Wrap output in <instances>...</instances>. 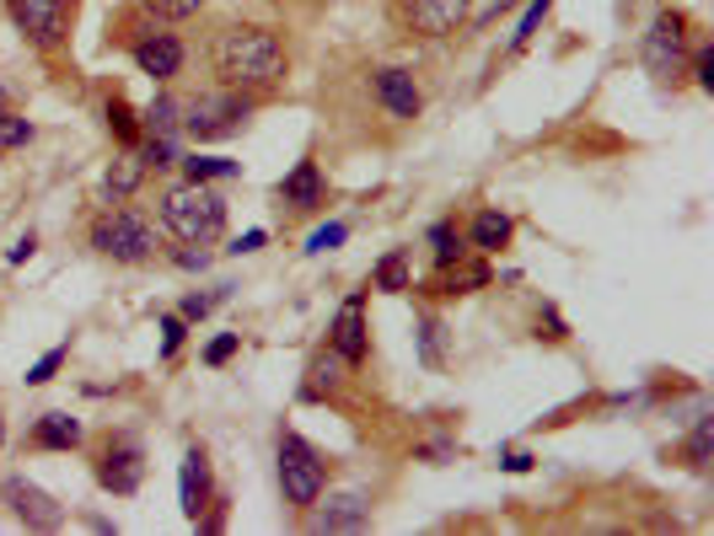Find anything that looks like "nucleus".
<instances>
[{"label":"nucleus","instance_id":"5701e85b","mask_svg":"<svg viewBox=\"0 0 714 536\" xmlns=\"http://www.w3.org/2000/svg\"><path fill=\"white\" fill-rule=\"evenodd\" d=\"M344 376H349V365H344L334 349H317L307 365V387H301V397H328V391L344 387Z\"/></svg>","mask_w":714,"mask_h":536},{"label":"nucleus","instance_id":"c85d7f7f","mask_svg":"<svg viewBox=\"0 0 714 536\" xmlns=\"http://www.w3.org/2000/svg\"><path fill=\"white\" fill-rule=\"evenodd\" d=\"M548 6L554 0H527V11H522V22H516V32H510V54H522L532 38H537V28H543V17H548Z\"/></svg>","mask_w":714,"mask_h":536},{"label":"nucleus","instance_id":"c9c22d12","mask_svg":"<svg viewBox=\"0 0 714 536\" xmlns=\"http://www.w3.org/2000/svg\"><path fill=\"white\" fill-rule=\"evenodd\" d=\"M344 237H349V226H344V220H328V226H317L307 237V252H334Z\"/></svg>","mask_w":714,"mask_h":536},{"label":"nucleus","instance_id":"1a4fd4ad","mask_svg":"<svg viewBox=\"0 0 714 536\" xmlns=\"http://www.w3.org/2000/svg\"><path fill=\"white\" fill-rule=\"evenodd\" d=\"M92 477H97L102 494L135 499L140 483H146V446H140V435H129V429L102 435V446L92 450Z\"/></svg>","mask_w":714,"mask_h":536},{"label":"nucleus","instance_id":"a211bd4d","mask_svg":"<svg viewBox=\"0 0 714 536\" xmlns=\"http://www.w3.org/2000/svg\"><path fill=\"white\" fill-rule=\"evenodd\" d=\"M510 237H516V220L505 215V209L484 205L473 220H467V247L478 252V258H495V252H505L510 247Z\"/></svg>","mask_w":714,"mask_h":536},{"label":"nucleus","instance_id":"20e7f679","mask_svg":"<svg viewBox=\"0 0 714 536\" xmlns=\"http://www.w3.org/2000/svg\"><path fill=\"white\" fill-rule=\"evenodd\" d=\"M693 43H698V28H693V17H687V11H677V6L655 11L651 32H645V43H639V64H645V76H651L655 87L677 91L687 81Z\"/></svg>","mask_w":714,"mask_h":536},{"label":"nucleus","instance_id":"f03ea898","mask_svg":"<svg viewBox=\"0 0 714 536\" xmlns=\"http://www.w3.org/2000/svg\"><path fill=\"white\" fill-rule=\"evenodd\" d=\"M226 193L210 188V182H167L161 193H156V220H161V231L172 241H188V247H216L226 237Z\"/></svg>","mask_w":714,"mask_h":536},{"label":"nucleus","instance_id":"cd10ccee","mask_svg":"<svg viewBox=\"0 0 714 536\" xmlns=\"http://www.w3.org/2000/svg\"><path fill=\"white\" fill-rule=\"evenodd\" d=\"M687 81L704 91V97L714 91V43H710V38H698V43H693V60H687Z\"/></svg>","mask_w":714,"mask_h":536},{"label":"nucleus","instance_id":"ddd939ff","mask_svg":"<svg viewBox=\"0 0 714 536\" xmlns=\"http://www.w3.org/2000/svg\"><path fill=\"white\" fill-rule=\"evenodd\" d=\"M275 199H280V209H290V215H317V209L328 205V178H323L317 156H301V161L275 182Z\"/></svg>","mask_w":714,"mask_h":536},{"label":"nucleus","instance_id":"473e14b6","mask_svg":"<svg viewBox=\"0 0 714 536\" xmlns=\"http://www.w3.org/2000/svg\"><path fill=\"white\" fill-rule=\"evenodd\" d=\"M237 349H242V332H220V338L205 344V365L220 370V365H231V359H237Z\"/></svg>","mask_w":714,"mask_h":536},{"label":"nucleus","instance_id":"6e6552de","mask_svg":"<svg viewBox=\"0 0 714 536\" xmlns=\"http://www.w3.org/2000/svg\"><path fill=\"white\" fill-rule=\"evenodd\" d=\"M264 102L248 97V91H231V87H210L199 91V97H188L184 102V135L188 140H226V135H237L242 123L258 113Z\"/></svg>","mask_w":714,"mask_h":536},{"label":"nucleus","instance_id":"f257e3e1","mask_svg":"<svg viewBox=\"0 0 714 536\" xmlns=\"http://www.w3.org/2000/svg\"><path fill=\"white\" fill-rule=\"evenodd\" d=\"M205 64L216 76V87L248 91L258 102L280 97L285 81H290V43H285L280 28L269 22H220L210 38H205Z\"/></svg>","mask_w":714,"mask_h":536},{"label":"nucleus","instance_id":"2eb2a0df","mask_svg":"<svg viewBox=\"0 0 714 536\" xmlns=\"http://www.w3.org/2000/svg\"><path fill=\"white\" fill-rule=\"evenodd\" d=\"M216 499V477H210V456L199 446H188L184 456V473H178V505H184V520L188 526H199V515L210 509Z\"/></svg>","mask_w":714,"mask_h":536},{"label":"nucleus","instance_id":"e433bc0d","mask_svg":"<svg viewBox=\"0 0 714 536\" xmlns=\"http://www.w3.org/2000/svg\"><path fill=\"white\" fill-rule=\"evenodd\" d=\"M167 258L184 268V274H205V268H210V252H205V247H188V241H178Z\"/></svg>","mask_w":714,"mask_h":536},{"label":"nucleus","instance_id":"393cba45","mask_svg":"<svg viewBox=\"0 0 714 536\" xmlns=\"http://www.w3.org/2000/svg\"><path fill=\"white\" fill-rule=\"evenodd\" d=\"M140 123H146V135H156V140H178V129H184V97L161 91L151 108L140 113Z\"/></svg>","mask_w":714,"mask_h":536},{"label":"nucleus","instance_id":"7ed1b4c3","mask_svg":"<svg viewBox=\"0 0 714 536\" xmlns=\"http://www.w3.org/2000/svg\"><path fill=\"white\" fill-rule=\"evenodd\" d=\"M87 247H92L97 258H108V264L140 268L161 252V231H156V220L146 215V209L102 205L92 215V226H87Z\"/></svg>","mask_w":714,"mask_h":536},{"label":"nucleus","instance_id":"c756f323","mask_svg":"<svg viewBox=\"0 0 714 536\" xmlns=\"http://www.w3.org/2000/svg\"><path fill=\"white\" fill-rule=\"evenodd\" d=\"M32 135H38V129H32V119H22L17 108H6V113H0V150L32 146Z\"/></svg>","mask_w":714,"mask_h":536},{"label":"nucleus","instance_id":"4468645a","mask_svg":"<svg viewBox=\"0 0 714 536\" xmlns=\"http://www.w3.org/2000/svg\"><path fill=\"white\" fill-rule=\"evenodd\" d=\"M489 279H495V274H489V264L467 252L463 264L435 268L430 285H414V290H419L425 300H457V296H473V290H489Z\"/></svg>","mask_w":714,"mask_h":536},{"label":"nucleus","instance_id":"dca6fc26","mask_svg":"<svg viewBox=\"0 0 714 536\" xmlns=\"http://www.w3.org/2000/svg\"><path fill=\"white\" fill-rule=\"evenodd\" d=\"M366 520H371V499H366V494H334L328 505L317 499V505L307 509L311 532H360Z\"/></svg>","mask_w":714,"mask_h":536},{"label":"nucleus","instance_id":"4be33fe9","mask_svg":"<svg viewBox=\"0 0 714 536\" xmlns=\"http://www.w3.org/2000/svg\"><path fill=\"white\" fill-rule=\"evenodd\" d=\"M677 461H683L687 473H710V461H714V414L693 418V429H687L683 446H677Z\"/></svg>","mask_w":714,"mask_h":536},{"label":"nucleus","instance_id":"72a5a7b5","mask_svg":"<svg viewBox=\"0 0 714 536\" xmlns=\"http://www.w3.org/2000/svg\"><path fill=\"white\" fill-rule=\"evenodd\" d=\"M156 328H161V359H172V355H178V349H184L188 322H184V317H178V311H167V317H161Z\"/></svg>","mask_w":714,"mask_h":536},{"label":"nucleus","instance_id":"412c9836","mask_svg":"<svg viewBox=\"0 0 714 536\" xmlns=\"http://www.w3.org/2000/svg\"><path fill=\"white\" fill-rule=\"evenodd\" d=\"M102 113H108V135L119 140V150H135L146 140V123H140V108H129L125 91H113L108 102H102Z\"/></svg>","mask_w":714,"mask_h":536},{"label":"nucleus","instance_id":"39448f33","mask_svg":"<svg viewBox=\"0 0 714 536\" xmlns=\"http://www.w3.org/2000/svg\"><path fill=\"white\" fill-rule=\"evenodd\" d=\"M275 473H280V494L285 505L296 509V515H307L323 494H328V456L311 446L307 435H296V429H280V446H275Z\"/></svg>","mask_w":714,"mask_h":536},{"label":"nucleus","instance_id":"4c0bfd02","mask_svg":"<svg viewBox=\"0 0 714 536\" xmlns=\"http://www.w3.org/2000/svg\"><path fill=\"white\" fill-rule=\"evenodd\" d=\"M537 338H548V344H564V338H569V328H564V317L554 311V306L537 311Z\"/></svg>","mask_w":714,"mask_h":536},{"label":"nucleus","instance_id":"37998d69","mask_svg":"<svg viewBox=\"0 0 714 536\" xmlns=\"http://www.w3.org/2000/svg\"><path fill=\"white\" fill-rule=\"evenodd\" d=\"M0 440H6V429H0Z\"/></svg>","mask_w":714,"mask_h":536},{"label":"nucleus","instance_id":"f3484780","mask_svg":"<svg viewBox=\"0 0 714 536\" xmlns=\"http://www.w3.org/2000/svg\"><path fill=\"white\" fill-rule=\"evenodd\" d=\"M146 178H151V167H146L140 146L119 150V156L108 161V172H102V193H108V205H125V199H135V193L146 188Z\"/></svg>","mask_w":714,"mask_h":536},{"label":"nucleus","instance_id":"9d476101","mask_svg":"<svg viewBox=\"0 0 714 536\" xmlns=\"http://www.w3.org/2000/svg\"><path fill=\"white\" fill-rule=\"evenodd\" d=\"M366 87H371L376 108L393 123L425 119V87L414 81V70H404V64H376L371 76H366Z\"/></svg>","mask_w":714,"mask_h":536},{"label":"nucleus","instance_id":"b1692460","mask_svg":"<svg viewBox=\"0 0 714 536\" xmlns=\"http://www.w3.org/2000/svg\"><path fill=\"white\" fill-rule=\"evenodd\" d=\"M430 247H435V268H452V264H463L467 252V231L457 226V215H446V220H435L430 226Z\"/></svg>","mask_w":714,"mask_h":536},{"label":"nucleus","instance_id":"bb28decb","mask_svg":"<svg viewBox=\"0 0 714 536\" xmlns=\"http://www.w3.org/2000/svg\"><path fill=\"white\" fill-rule=\"evenodd\" d=\"M237 172H242V167H237V161H226V156H199V150L184 156V178L188 182H216V178H237Z\"/></svg>","mask_w":714,"mask_h":536},{"label":"nucleus","instance_id":"f704fd0d","mask_svg":"<svg viewBox=\"0 0 714 536\" xmlns=\"http://www.w3.org/2000/svg\"><path fill=\"white\" fill-rule=\"evenodd\" d=\"M440 322H435V317H419V359H425V365H440Z\"/></svg>","mask_w":714,"mask_h":536},{"label":"nucleus","instance_id":"9b49d317","mask_svg":"<svg viewBox=\"0 0 714 536\" xmlns=\"http://www.w3.org/2000/svg\"><path fill=\"white\" fill-rule=\"evenodd\" d=\"M328 349L349 365V370H360L366 359H371V322H366V290H349L339 300V311H334V322H328Z\"/></svg>","mask_w":714,"mask_h":536},{"label":"nucleus","instance_id":"2f4dec72","mask_svg":"<svg viewBox=\"0 0 714 536\" xmlns=\"http://www.w3.org/2000/svg\"><path fill=\"white\" fill-rule=\"evenodd\" d=\"M65 355H70V344H54V349H49V355H43V359H38V365L28 370V387H49V381L60 376Z\"/></svg>","mask_w":714,"mask_h":536},{"label":"nucleus","instance_id":"79ce46f5","mask_svg":"<svg viewBox=\"0 0 714 536\" xmlns=\"http://www.w3.org/2000/svg\"><path fill=\"white\" fill-rule=\"evenodd\" d=\"M6 108H11V87L0 81V113H6Z\"/></svg>","mask_w":714,"mask_h":536},{"label":"nucleus","instance_id":"423d86ee","mask_svg":"<svg viewBox=\"0 0 714 536\" xmlns=\"http://www.w3.org/2000/svg\"><path fill=\"white\" fill-rule=\"evenodd\" d=\"M473 17H478V0H387V22L408 43L457 38Z\"/></svg>","mask_w":714,"mask_h":536},{"label":"nucleus","instance_id":"aec40b11","mask_svg":"<svg viewBox=\"0 0 714 536\" xmlns=\"http://www.w3.org/2000/svg\"><path fill=\"white\" fill-rule=\"evenodd\" d=\"M366 290H381V296H408L414 290V264H408V247H393L381 252L371 268V285Z\"/></svg>","mask_w":714,"mask_h":536},{"label":"nucleus","instance_id":"f8f14e48","mask_svg":"<svg viewBox=\"0 0 714 536\" xmlns=\"http://www.w3.org/2000/svg\"><path fill=\"white\" fill-rule=\"evenodd\" d=\"M6 505L28 532H60L65 526V505L54 494H43L38 483H28V477H6Z\"/></svg>","mask_w":714,"mask_h":536},{"label":"nucleus","instance_id":"7c9ffc66","mask_svg":"<svg viewBox=\"0 0 714 536\" xmlns=\"http://www.w3.org/2000/svg\"><path fill=\"white\" fill-rule=\"evenodd\" d=\"M220 300H226V285H220V290H210V296H199V290H194V296H184V306H178V317H184V322H205V317L216 311Z\"/></svg>","mask_w":714,"mask_h":536},{"label":"nucleus","instance_id":"0eeeda50","mask_svg":"<svg viewBox=\"0 0 714 536\" xmlns=\"http://www.w3.org/2000/svg\"><path fill=\"white\" fill-rule=\"evenodd\" d=\"M6 17L17 38L38 49V54H65L70 49V32L81 17V0H6Z\"/></svg>","mask_w":714,"mask_h":536},{"label":"nucleus","instance_id":"58836bf2","mask_svg":"<svg viewBox=\"0 0 714 536\" xmlns=\"http://www.w3.org/2000/svg\"><path fill=\"white\" fill-rule=\"evenodd\" d=\"M499 473H532L527 450H499Z\"/></svg>","mask_w":714,"mask_h":536},{"label":"nucleus","instance_id":"a878e982","mask_svg":"<svg viewBox=\"0 0 714 536\" xmlns=\"http://www.w3.org/2000/svg\"><path fill=\"white\" fill-rule=\"evenodd\" d=\"M135 11L156 28H178V22H194L205 11V0H135Z\"/></svg>","mask_w":714,"mask_h":536},{"label":"nucleus","instance_id":"a19ab883","mask_svg":"<svg viewBox=\"0 0 714 536\" xmlns=\"http://www.w3.org/2000/svg\"><path fill=\"white\" fill-rule=\"evenodd\" d=\"M32 252H38V237H32V231H28V237H22V241H17V247H11V252H6V264H28Z\"/></svg>","mask_w":714,"mask_h":536},{"label":"nucleus","instance_id":"6ab92c4d","mask_svg":"<svg viewBox=\"0 0 714 536\" xmlns=\"http://www.w3.org/2000/svg\"><path fill=\"white\" fill-rule=\"evenodd\" d=\"M81 440H87V429H81V418L70 414H38V424L28 429L32 450H76Z\"/></svg>","mask_w":714,"mask_h":536},{"label":"nucleus","instance_id":"ea45409f","mask_svg":"<svg viewBox=\"0 0 714 536\" xmlns=\"http://www.w3.org/2000/svg\"><path fill=\"white\" fill-rule=\"evenodd\" d=\"M264 241H269V231H248V237H237V241H231L226 252H231V258H242V252H258Z\"/></svg>","mask_w":714,"mask_h":536}]
</instances>
